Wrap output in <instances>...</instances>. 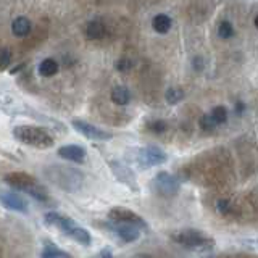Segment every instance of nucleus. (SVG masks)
<instances>
[{
  "mask_svg": "<svg viewBox=\"0 0 258 258\" xmlns=\"http://www.w3.org/2000/svg\"><path fill=\"white\" fill-rule=\"evenodd\" d=\"M3 179H5V183L12 186L13 189L21 190V192H24V194H29L36 200H40V202L49 200L47 189L40 186L37 183V179L31 174H28V173H10V174L5 176Z\"/></svg>",
  "mask_w": 258,
  "mask_h": 258,
  "instance_id": "1",
  "label": "nucleus"
},
{
  "mask_svg": "<svg viewBox=\"0 0 258 258\" xmlns=\"http://www.w3.org/2000/svg\"><path fill=\"white\" fill-rule=\"evenodd\" d=\"M13 136L17 138L19 142L31 145L36 149H50L53 145V138L50 136L47 131L37 126H17L13 129Z\"/></svg>",
  "mask_w": 258,
  "mask_h": 258,
  "instance_id": "2",
  "label": "nucleus"
},
{
  "mask_svg": "<svg viewBox=\"0 0 258 258\" xmlns=\"http://www.w3.org/2000/svg\"><path fill=\"white\" fill-rule=\"evenodd\" d=\"M171 239L178 242V244H183L186 247H189V249H195V250H210L215 245L213 239H210V237H206L200 231H195V229H184V231L174 232L171 236Z\"/></svg>",
  "mask_w": 258,
  "mask_h": 258,
  "instance_id": "3",
  "label": "nucleus"
},
{
  "mask_svg": "<svg viewBox=\"0 0 258 258\" xmlns=\"http://www.w3.org/2000/svg\"><path fill=\"white\" fill-rule=\"evenodd\" d=\"M166 161V154L158 147L149 145V147L139 149L136 152V163L142 168H150V166L161 165Z\"/></svg>",
  "mask_w": 258,
  "mask_h": 258,
  "instance_id": "4",
  "label": "nucleus"
},
{
  "mask_svg": "<svg viewBox=\"0 0 258 258\" xmlns=\"http://www.w3.org/2000/svg\"><path fill=\"white\" fill-rule=\"evenodd\" d=\"M152 184H154L156 194L161 197H173L179 189V183L176 181V178L166 173V171H161V173L156 174Z\"/></svg>",
  "mask_w": 258,
  "mask_h": 258,
  "instance_id": "5",
  "label": "nucleus"
},
{
  "mask_svg": "<svg viewBox=\"0 0 258 258\" xmlns=\"http://www.w3.org/2000/svg\"><path fill=\"white\" fill-rule=\"evenodd\" d=\"M108 218L113 223H124V224H133L138 227L145 229L147 223L144 218H140L139 215H136L134 211H131L129 208H123V206H115L108 211Z\"/></svg>",
  "mask_w": 258,
  "mask_h": 258,
  "instance_id": "6",
  "label": "nucleus"
},
{
  "mask_svg": "<svg viewBox=\"0 0 258 258\" xmlns=\"http://www.w3.org/2000/svg\"><path fill=\"white\" fill-rule=\"evenodd\" d=\"M73 128L84 136V138H87L90 140H110L113 136L111 133H107V131L97 128V126L87 123V121H83V120H73Z\"/></svg>",
  "mask_w": 258,
  "mask_h": 258,
  "instance_id": "7",
  "label": "nucleus"
},
{
  "mask_svg": "<svg viewBox=\"0 0 258 258\" xmlns=\"http://www.w3.org/2000/svg\"><path fill=\"white\" fill-rule=\"evenodd\" d=\"M53 174L63 178L57 184L65 190H76L81 186V183H83V174L78 170H73V168H58L57 166L53 170Z\"/></svg>",
  "mask_w": 258,
  "mask_h": 258,
  "instance_id": "8",
  "label": "nucleus"
},
{
  "mask_svg": "<svg viewBox=\"0 0 258 258\" xmlns=\"http://www.w3.org/2000/svg\"><path fill=\"white\" fill-rule=\"evenodd\" d=\"M111 171H113V174L116 176V179L120 181V183H123L129 187L131 190H138V183H136V176L134 173L131 171V168H128L124 163H121V161H108Z\"/></svg>",
  "mask_w": 258,
  "mask_h": 258,
  "instance_id": "9",
  "label": "nucleus"
},
{
  "mask_svg": "<svg viewBox=\"0 0 258 258\" xmlns=\"http://www.w3.org/2000/svg\"><path fill=\"white\" fill-rule=\"evenodd\" d=\"M45 221H47V224H50V226L58 227V229L62 231L63 234H67V236L71 234V231L74 229L76 226H78L74 223V220L68 218V216L60 215V213H55V211L45 215Z\"/></svg>",
  "mask_w": 258,
  "mask_h": 258,
  "instance_id": "10",
  "label": "nucleus"
},
{
  "mask_svg": "<svg viewBox=\"0 0 258 258\" xmlns=\"http://www.w3.org/2000/svg\"><path fill=\"white\" fill-rule=\"evenodd\" d=\"M111 231H115L120 236V239H123L124 242H134L139 239L140 232L138 226L133 224H124V223H113L108 226Z\"/></svg>",
  "mask_w": 258,
  "mask_h": 258,
  "instance_id": "11",
  "label": "nucleus"
},
{
  "mask_svg": "<svg viewBox=\"0 0 258 258\" xmlns=\"http://www.w3.org/2000/svg\"><path fill=\"white\" fill-rule=\"evenodd\" d=\"M58 155L68 161H74V163H84L86 161V150L83 147H79V145H74V144L60 147Z\"/></svg>",
  "mask_w": 258,
  "mask_h": 258,
  "instance_id": "12",
  "label": "nucleus"
},
{
  "mask_svg": "<svg viewBox=\"0 0 258 258\" xmlns=\"http://www.w3.org/2000/svg\"><path fill=\"white\" fill-rule=\"evenodd\" d=\"M0 202H2V204L10 210L21 211V213H26V211H28L26 200H24L23 197L17 195V194H12V192H7V194L0 195Z\"/></svg>",
  "mask_w": 258,
  "mask_h": 258,
  "instance_id": "13",
  "label": "nucleus"
},
{
  "mask_svg": "<svg viewBox=\"0 0 258 258\" xmlns=\"http://www.w3.org/2000/svg\"><path fill=\"white\" fill-rule=\"evenodd\" d=\"M12 33L17 37H24L31 33V21L24 17H18L15 21L12 23Z\"/></svg>",
  "mask_w": 258,
  "mask_h": 258,
  "instance_id": "14",
  "label": "nucleus"
},
{
  "mask_svg": "<svg viewBox=\"0 0 258 258\" xmlns=\"http://www.w3.org/2000/svg\"><path fill=\"white\" fill-rule=\"evenodd\" d=\"M86 36L92 40H100L105 36V24L99 19H94V21L87 23V28H86Z\"/></svg>",
  "mask_w": 258,
  "mask_h": 258,
  "instance_id": "15",
  "label": "nucleus"
},
{
  "mask_svg": "<svg viewBox=\"0 0 258 258\" xmlns=\"http://www.w3.org/2000/svg\"><path fill=\"white\" fill-rule=\"evenodd\" d=\"M111 102L116 105H128L131 102V92L124 86H118L111 90Z\"/></svg>",
  "mask_w": 258,
  "mask_h": 258,
  "instance_id": "16",
  "label": "nucleus"
},
{
  "mask_svg": "<svg viewBox=\"0 0 258 258\" xmlns=\"http://www.w3.org/2000/svg\"><path fill=\"white\" fill-rule=\"evenodd\" d=\"M152 26H154L156 33L166 34L171 29V26H173V21H171V18L168 15H156L154 18V21H152Z\"/></svg>",
  "mask_w": 258,
  "mask_h": 258,
  "instance_id": "17",
  "label": "nucleus"
},
{
  "mask_svg": "<svg viewBox=\"0 0 258 258\" xmlns=\"http://www.w3.org/2000/svg\"><path fill=\"white\" fill-rule=\"evenodd\" d=\"M57 73H58V63L53 58H45L39 65V74L44 76V78H52Z\"/></svg>",
  "mask_w": 258,
  "mask_h": 258,
  "instance_id": "18",
  "label": "nucleus"
},
{
  "mask_svg": "<svg viewBox=\"0 0 258 258\" xmlns=\"http://www.w3.org/2000/svg\"><path fill=\"white\" fill-rule=\"evenodd\" d=\"M68 237H71L73 241H76L81 245H90V242H92V237H90L89 231H86L84 227H79V226H76Z\"/></svg>",
  "mask_w": 258,
  "mask_h": 258,
  "instance_id": "19",
  "label": "nucleus"
},
{
  "mask_svg": "<svg viewBox=\"0 0 258 258\" xmlns=\"http://www.w3.org/2000/svg\"><path fill=\"white\" fill-rule=\"evenodd\" d=\"M165 99L170 105H176L184 99V90L179 87H170L168 90H166Z\"/></svg>",
  "mask_w": 258,
  "mask_h": 258,
  "instance_id": "20",
  "label": "nucleus"
},
{
  "mask_svg": "<svg viewBox=\"0 0 258 258\" xmlns=\"http://www.w3.org/2000/svg\"><path fill=\"white\" fill-rule=\"evenodd\" d=\"M42 258H71V257H69L67 252L60 250L58 247L49 245V247H45V249H44Z\"/></svg>",
  "mask_w": 258,
  "mask_h": 258,
  "instance_id": "21",
  "label": "nucleus"
},
{
  "mask_svg": "<svg viewBox=\"0 0 258 258\" xmlns=\"http://www.w3.org/2000/svg\"><path fill=\"white\" fill-rule=\"evenodd\" d=\"M211 118H213V121L216 124H223L226 123L227 120V110L223 107V105H218V107H215L213 110H211Z\"/></svg>",
  "mask_w": 258,
  "mask_h": 258,
  "instance_id": "22",
  "label": "nucleus"
},
{
  "mask_svg": "<svg viewBox=\"0 0 258 258\" xmlns=\"http://www.w3.org/2000/svg\"><path fill=\"white\" fill-rule=\"evenodd\" d=\"M218 34L221 39H231L234 36V26L229 21H221L218 26Z\"/></svg>",
  "mask_w": 258,
  "mask_h": 258,
  "instance_id": "23",
  "label": "nucleus"
},
{
  "mask_svg": "<svg viewBox=\"0 0 258 258\" xmlns=\"http://www.w3.org/2000/svg\"><path fill=\"white\" fill-rule=\"evenodd\" d=\"M147 128L154 134H163L168 126H166V123L163 120H154V121H150V123H147Z\"/></svg>",
  "mask_w": 258,
  "mask_h": 258,
  "instance_id": "24",
  "label": "nucleus"
},
{
  "mask_svg": "<svg viewBox=\"0 0 258 258\" xmlns=\"http://www.w3.org/2000/svg\"><path fill=\"white\" fill-rule=\"evenodd\" d=\"M199 124H200V129H204V131H213L216 126L213 118H211V115H202Z\"/></svg>",
  "mask_w": 258,
  "mask_h": 258,
  "instance_id": "25",
  "label": "nucleus"
},
{
  "mask_svg": "<svg viewBox=\"0 0 258 258\" xmlns=\"http://www.w3.org/2000/svg\"><path fill=\"white\" fill-rule=\"evenodd\" d=\"M116 69H118V71H121V73H126V71H129V69H133V62H131L129 58H121V60H118V62H116Z\"/></svg>",
  "mask_w": 258,
  "mask_h": 258,
  "instance_id": "26",
  "label": "nucleus"
},
{
  "mask_svg": "<svg viewBox=\"0 0 258 258\" xmlns=\"http://www.w3.org/2000/svg\"><path fill=\"white\" fill-rule=\"evenodd\" d=\"M10 60H12V53H10V50L8 49L0 50V69L7 68L10 65Z\"/></svg>",
  "mask_w": 258,
  "mask_h": 258,
  "instance_id": "27",
  "label": "nucleus"
},
{
  "mask_svg": "<svg viewBox=\"0 0 258 258\" xmlns=\"http://www.w3.org/2000/svg\"><path fill=\"white\" fill-rule=\"evenodd\" d=\"M218 211H220V213H223V215L231 213V211H232L231 202H227V200H220V202H218Z\"/></svg>",
  "mask_w": 258,
  "mask_h": 258,
  "instance_id": "28",
  "label": "nucleus"
},
{
  "mask_svg": "<svg viewBox=\"0 0 258 258\" xmlns=\"http://www.w3.org/2000/svg\"><path fill=\"white\" fill-rule=\"evenodd\" d=\"M100 258H113V254H111L110 249H103L100 252Z\"/></svg>",
  "mask_w": 258,
  "mask_h": 258,
  "instance_id": "29",
  "label": "nucleus"
},
{
  "mask_svg": "<svg viewBox=\"0 0 258 258\" xmlns=\"http://www.w3.org/2000/svg\"><path fill=\"white\" fill-rule=\"evenodd\" d=\"M255 26H257V28H258V17H257V18H255Z\"/></svg>",
  "mask_w": 258,
  "mask_h": 258,
  "instance_id": "30",
  "label": "nucleus"
},
{
  "mask_svg": "<svg viewBox=\"0 0 258 258\" xmlns=\"http://www.w3.org/2000/svg\"><path fill=\"white\" fill-rule=\"evenodd\" d=\"M139 258H150V257H147V255H142V257H139Z\"/></svg>",
  "mask_w": 258,
  "mask_h": 258,
  "instance_id": "31",
  "label": "nucleus"
}]
</instances>
